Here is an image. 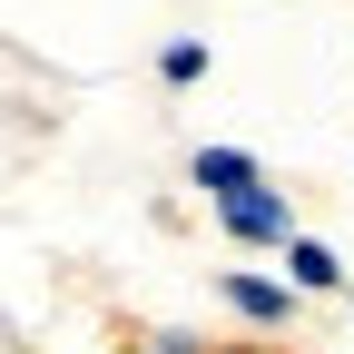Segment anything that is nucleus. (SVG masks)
I'll use <instances>...</instances> for the list:
<instances>
[{
	"label": "nucleus",
	"mask_w": 354,
	"mask_h": 354,
	"mask_svg": "<svg viewBox=\"0 0 354 354\" xmlns=\"http://www.w3.org/2000/svg\"><path fill=\"white\" fill-rule=\"evenodd\" d=\"M216 227H227V246H256V256H286V236H295V197L276 187V177H256L246 197H227V207H216Z\"/></svg>",
	"instance_id": "1"
},
{
	"label": "nucleus",
	"mask_w": 354,
	"mask_h": 354,
	"mask_svg": "<svg viewBox=\"0 0 354 354\" xmlns=\"http://www.w3.org/2000/svg\"><path fill=\"white\" fill-rule=\"evenodd\" d=\"M216 305H227V315H246V325H266V335H286L295 325V305H305V286L286 276H246V266H227V276H216Z\"/></svg>",
	"instance_id": "2"
},
{
	"label": "nucleus",
	"mask_w": 354,
	"mask_h": 354,
	"mask_svg": "<svg viewBox=\"0 0 354 354\" xmlns=\"http://www.w3.org/2000/svg\"><path fill=\"white\" fill-rule=\"evenodd\" d=\"M344 295H354V286H344Z\"/></svg>",
	"instance_id": "6"
},
{
	"label": "nucleus",
	"mask_w": 354,
	"mask_h": 354,
	"mask_svg": "<svg viewBox=\"0 0 354 354\" xmlns=\"http://www.w3.org/2000/svg\"><path fill=\"white\" fill-rule=\"evenodd\" d=\"M207 69H216V50H207V39H167V50H158V79H167V88H197Z\"/></svg>",
	"instance_id": "5"
},
{
	"label": "nucleus",
	"mask_w": 354,
	"mask_h": 354,
	"mask_svg": "<svg viewBox=\"0 0 354 354\" xmlns=\"http://www.w3.org/2000/svg\"><path fill=\"white\" fill-rule=\"evenodd\" d=\"M187 177L207 187V207H227V197H246V187H256L266 167H256L246 148H197V158H187Z\"/></svg>",
	"instance_id": "3"
},
{
	"label": "nucleus",
	"mask_w": 354,
	"mask_h": 354,
	"mask_svg": "<svg viewBox=\"0 0 354 354\" xmlns=\"http://www.w3.org/2000/svg\"><path fill=\"white\" fill-rule=\"evenodd\" d=\"M286 276H295L305 295H344V256H335V246H315V236L295 227V236H286Z\"/></svg>",
	"instance_id": "4"
}]
</instances>
